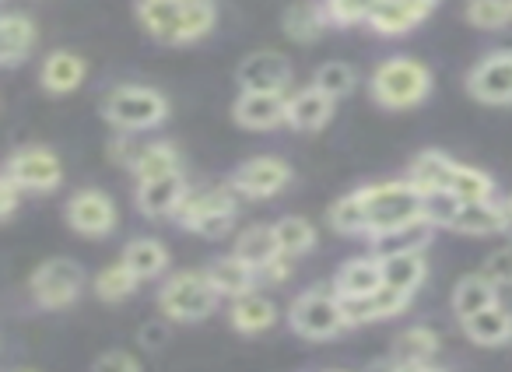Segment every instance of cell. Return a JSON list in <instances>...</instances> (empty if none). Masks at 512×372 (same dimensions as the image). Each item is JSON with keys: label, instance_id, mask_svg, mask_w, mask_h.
Segmentation results:
<instances>
[{"label": "cell", "instance_id": "6da1fadb", "mask_svg": "<svg viewBox=\"0 0 512 372\" xmlns=\"http://www.w3.org/2000/svg\"><path fill=\"white\" fill-rule=\"evenodd\" d=\"M134 11L141 29L165 46L200 43L218 22L214 0H137Z\"/></svg>", "mask_w": 512, "mask_h": 372}, {"label": "cell", "instance_id": "7a4b0ae2", "mask_svg": "<svg viewBox=\"0 0 512 372\" xmlns=\"http://www.w3.org/2000/svg\"><path fill=\"white\" fill-rule=\"evenodd\" d=\"M365 215H369V236L386 239L407 225L425 222V194L411 179H390V183L362 186Z\"/></svg>", "mask_w": 512, "mask_h": 372}, {"label": "cell", "instance_id": "3957f363", "mask_svg": "<svg viewBox=\"0 0 512 372\" xmlns=\"http://www.w3.org/2000/svg\"><path fill=\"white\" fill-rule=\"evenodd\" d=\"M432 92V71L414 57H390L372 71L369 95L383 109H414Z\"/></svg>", "mask_w": 512, "mask_h": 372}, {"label": "cell", "instance_id": "277c9868", "mask_svg": "<svg viewBox=\"0 0 512 372\" xmlns=\"http://www.w3.org/2000/svg\"><path fill=\"white\" fill-rule=\"evenodd\" d=\"M218 288L207 271H176L158 292V309L172 323H197L218 309Z\"/></svg>", "mask_w": 512, "mask_h": 372}, {"label": "cell", "instance_id": "5b68a950", "mask_svg": "<svg viewBox=\"0 0 512 372\" xmlns=\"http://www.w3.org/2000/svg\"><path fill=\"white\" fill-rule=\"evenodd\" d=\"M102 116L109 127L120 134H137V130H151L169 116V102L158 88L148 85H120L106 95L102 102Z\"/></svg>", "mask_w": 512, "mask_h": 372}, {"label": "cell", "instance_id": "8992f818", "mask_svg": "<svg viewBox=\"0 0 512 372\" xmlns=\"http://www.w3.org/2000/svg\"><path fill=\"white\" fill-rule=\"evenodd\" d=\"M235 197L239 194H235L232 186H207V190H197V194L190 190L176 211V225L186 232H197L204 239H221L235 225V215H239Z\"/></svg>", "mask_w": 512, "mask_h": 372}, {"label": "cell", "instance_id": "52a82bcc", "mask_svg": "<svg viewBox=\"0 0 512 372\" xmlns=\"http://www.w3.org/2000/svg\"><path fill=\"white\" fill-rule=\"evenodd\" d=\"M288 327L299 337H306V341H330V337H337L341 330H348L341 295L323 292V288L302 292L292 302V309H288Z\"/></svg>", "mask_w": 512, "mask_h": 372}, {"label": "cell", "instance_id": "ba28073f", "mask_svg": "<svg viewBox=\"0 0 512 372\" xmlns=\"http://www.w3.org/2000/svg\"><path fill=\"white\" fill-rule=\"evenodd\" d=\"M81 288H85V271L78 260L71 257H53L32 271L29 292L39 309H67L78 302Z\"/></svg>", "mask_w": 512, "mask_h": 372}, {"label": "cell", "instance_id": "9c48e42d", "mask_svg": "<svg viewBox=\"0 0 512 372\" xmlns=\"http://www.w3.org/2000/svg\"><path fill=\"white\" fill-rule=\"evenodd\" d=\"M288 183H292V165L274 155L246 158V162L232 172V179H228V186H232L235 194L249 197V201H271Z\"/></svg>", "mask_w": 512, "mask_h": 372}, {"label": "cell", "instance_id": "30bf717a", "mask_svg": "<svg viewBox=\"0 0 512 372\" xmlns=\"http://www.w3.org/2000/svg\"><path fill=\"white\" fill-rule=\"evenodd\" d=\"M8 172L25 194H53L64 179V169H60L57 151L43 148V144H29V148H18L15 155L8 158Z\"/></svg>", "mask_w": 512, "mask_h": 372}, {"label": "cell", "instance_id": "8fae6325", "mask_svg": "<svg viewBox=\"0 0 512 372\" xmlns=\"http://www.w3.org/2000/svg\"><path fill=\"white\" fill-rule=\"evenodd\" d=\"M64 218L78 236L88 239H106L116 229V222H120L113 197L95 190V186H85V190L71 194V201L64 204Z\"/></svg>", "mask_w": 512, "mask_h": 372}, {"label": "cell", "instance_id": "7c38bea8", "mask_svg": "<svg viewBox=\"0 0 512 372\" xmlns=\"http://www.w3.org/2000/svg\"><path fill=\"white\" fill-rule=\"evenodd\" d=\"M467 92L484 106H512V50H495L467 71Z\"/></svg>", "mask_w": 512, "mask_h": 372}, {"label": "cell", "instance_id": "4fadbf2b", "mask_svg": "<svg viewBox=\"0 0 512 372\" xmlns=\"http://www.w3.org/2000/svg\"><path fill=\"white\" fill-rule=\"evenodd\" d=\"M242 92H285L292 85V64L274 50L249 53L235 71Z\"/></svg>", "mask_w": 512, "mask_h": 372}, {"label": "cell", "instance_id": "5bb4252c", "mask_svg": "<svg viewBox=\"0 0 512 372\" xmlns=\"http://www.w3.org/2000/svg\"><path fill=\"white\" fill-rule=\"evenodd\" d=\"M186 194H190L186 176L183 172H172V176H158V179L137 183L134 204L144 218L158 222V218H176V211H179V204L186 201Z\"/></svg>", "mask_w": 512, "mask_h": 372}, {"label": "cell", "instance_id": "9a60e30c", "mask_svg": "<svg viewBox=\"0 0 512 372\" xmlns=\"http://www.w3.org/2000/svg\"><path fill=\"white\" fill-rule=\"evenodd\" d=\"M232 120L242 130H274L288 123V95L285 92H239L232 106Z\"/></svg>", "mask_w": 512, "mask_h": 372}, {"label": "cell", "instance_id": "2e32d148", "mask_svg": "<svg viewBox=\"0 0 512 372\" xmlns=\"http://www.w3.org/2000/svg\"><path fill=\"white\" fill-rule=\"evenodd\" d=\"M435 8H439V0H379L369 18V29L379 36H404V32L418 29Z\"/></svg>", "mask_w": 512, "mask_h": 372}, {"label": "cell", "instance_id": "e0dca14e", "mask_svg": "<svg viewBox=\"0 0 512 372\" xmlns=\"http://www.w3.org/2000/svg\"><path fill=\"white\" fill-rule=\"evenodd\" d=\"M341 306H344V316H348V327H362V323H376V320H386V316L404 313V309L411 306V295L383 285L369 295H351V299L341 295Z\"/></svg>", "mask_w": 512, "mask_h": 372}, {"label": "cell", "instance_id": "ac0fdd59", "mask_svg": "<svg viewBox=\"0 0 512 372\" xmlns=\"http://www.w3.org/2000/svg\"><path fill=\"white\" fill-rule=\"evenodd\" d=\"M334 116V99L323 95L316 85L299 88L295 95H288V127L299 134H316L323 130Z\"/></svg>", "mask_w": 512, "mask_h": 372}, {"label": "cell", "instance_id": "d6986e66", "mask_svg": "<svg viewBox=\"0 0 512 372\" xmlns=\"http://www.w3.org/2000/svg\"><path fill=\"white\" fill-rule=\"evenodd\" d=\"M228 320H232L235 334L242 337H260L278 323V306H274L267 295L260 292H249L232 299V309H228Z\"/></svg>", "mask_w": 512, "mask_h": 372}, {"label": "cell", "instance_id": "ffe728a7", "mask_svg": "<svg viewBox=\"0 0 512 372\" xmlns=\"http://www.w3.org/2000/svg\"><path fill=\"white\" fill-rule=\"evenodd\" d=\"M379 271H383V285L397 288V292L414 295L428 274V264L421 250H393L379 253Z\"/></svg>", "mask_w": 512, "mask_h": 372}, {"label": "cell", "instance_id": "44dd1931", "mask_svg": "<svg viewBox=\"0 0 512 372\" xmlns=\"http://www.w3.org/2000/svg\"><path fill=\"white\" fill-rule=\"evenodd\" d=\"M85 60L71 50H53L50 57L43 60L39 67V85L46 88L50 95H71L74 88H81L85 81Z\"/></svg>", "mask_w": 512, "mask_h": 372}, {"label": "cell", "instance_id": "7402d4cb", "mask_svg": "<svg viewBox=\"0 0 512 372\" xmlns=\"http://www.w3.org/2000/svg\"><path fill=\"white\" fill-rule=\"evenodd\" d=\"M207 278L214 281L221 299H239V295L256 292V281H260V271L249 267L242 257H218L207 264Z\"/></svg>", "mask_w": 512, "mask_h": 372}, {"label": "cell", "instance_id": "603a6c76", "mask_svg": "<svg viewBox=\"0 0 512 372\" xmlns=\"http://www.w3.org/2000/svg\"><path fill=\"white\" fill-rule=\"evenodd\" d=\"M36 50V25L32 18L8 11L0 18V64L18 67L22 60H29V53Z\"/></svg>", "mask_w": 512, "mask_h": 372}, {"label": "cell", "instance_id": "cb8c5ba5", "mask_svg": "<svg viewBox=\"0 0 512 372\" xmlns=\"http://www.w3.org/2000/svg\"><path fill=\"white\" fill-rule=\"evenodd\" d=\"M463 334H467V341L481 344V348H498V344L512 341V313L502 302H495V306L463 320Z\"/></svg>", "mask_w": 512, "mask_h": 372}, {"label": "cell", "instance_id": "d4e9b609", "mask_svg": "<svg viewBox=\"0 0 512 372\" xmlns=\"http://www.w3.org/2000/svg\"><path fill=\"white\" fill-rule=\"evenodd\" d=\"M456 165H460V162H453L446 151L428 148V151H421V155H414L411 169H407V179L418 186L421 194H432V190H449Z\"/></svg>", "mask_w": 512, "mask_h": 372}, {"label": "cell", "instance_id": "484cf974", "mask_svg": "<svg viewBox=\"0 0 512 372\" xmlns=\"http://www.w3.org/2000/svg\"><path fill=\"white\" fill-rule=\"evenodd\" d=\"M235 257H242L256 271H264L271 260H278L281 243L274 225H249V229H242L239 239H235Z\"/></svg>", "mask_w": 512, "mask_h": 372}, {"label": "cell", "instance_id": "4316f807", "mask_svg": "<svg viewBox=\"0 0 512 372\" xmlns=\"http://www.w3.org/2000/svg\"><path fill=\"white\" fill-rule=\"evenodd\" d=\"M281 25H285V36L295 39V43H313V39H320L323 32L330 29V15L323 4L299 0V4H292V8L285 11Z\"/></svg>", "mask_w": 512, "mask_h": 372}, {"label": "cell", "instance_id": "83f0119b", "mask_svg": "<svg viewBox=\"0 0 512 372\" xmlns=\"http://www.w3.org/2000/svg\"><path fill=\"white\" fill-rule=\"evenodd\" d=\"M498 302V285L495 281H488L484 274H467V278L456 281L453 288V313L456 320H470L474 313H481V309L495 306Z\"/></svg>", "mask_w": 512, "mask_h": 372}, {"label": "cell", "instance_id": "f1b7e54d", "mask_svg": "<svg viewBox=\"0 0 512 372\" xmlns=\"http://www.w3.org/2000/svg\"><path fill=\"white\" fill-rule=\"evenodd\" d=\"M383 288V271H379V257H355L337 271L334 292L351 299V295H369Z\"/></svg>", "mask_w": 512, "mask_h": 372}, {"label": "cell", "instance_id": "f546056e", "mask_svg": "<svg viewBox=\"0 0 512 372\" xmlns=\"http://www.w3.org/2000/svg\"><path fill=\"white\" fill-rule=\"evenodd\" d=\"M137 183L144 179H158V176H172V172H183V158H179V148L169 141H151L141 148V155L130 165Z\"/></svg>", "mask_w": 512, "mask_h": 372}, {"label": "cell", "instance_id": "4dcf8cb0", "mask_svg": "<svg viewBox=\"0 0 512 372\" xmlns=\"http://www.w3.org/2000/svg\"><path fill=\"white\" fill-rule=\"evenodd\" d=\"M442 348V337L432 327H407L393 337V362L414 365V362H432Z\"/></svg>", "mask_w": 512, "mask_h": 372}, {"label": "cell", "instance_id": "1f68e13d", "mask_svg": "<svg viewBox=\"0 0 512 372\" xmlns=\"http://www.w3.org/2000/svg\"><path fill=\"white\" fill-rule=\"evenodd\" d=\"M123 264L141 281H155V278H162L165 267H169V250H165L158 239H134V243H127V250H123Z\"/></svg>", "mask_w": 512, "mask_h": 372}, {"label": "cell", "instance_id": "d6a6232c", "mask_svg": "<svg viewBox=\"0 0 512 372\" xmlns=\"http://www.w3.org/2000/svg\"><path fill=\"white\" fill-rule=\"evenodd\" d=\"M449 232H460V236H495V232H502V208L495 201L463 204Z\"/></svg>", "mask_w": 512, "mask_h": 372}, {"label": "cell", "instance_id": "836d02e7", "mask_svg": "<svg viewBox=\"0 0 512 372\" xmlns=\"http://www.w3.org/2000/svg\"><path fill=\"white\" fill-rule=\"evenodd\" d=\"M330 225L341 236H369V215H365L362 190L344 194L337 204H330Z\"/></svg>", "mask_w": 512, "mask_h": 372}, {"label": "cell", "instance_id": "e575fe53", "mask_svg": "<svg viewBox=\"0 0 512 372\" xmlns=\"http://www.w3.org/2000/svg\"><path fill=\"white\" fill-rule=\"evenodd\" d=\"M137 285H141V278H137V274L130 271L127 264H123V260H120V264L102 267V271L95 274V281H92L95 295H99L102 302H123V299H130Z\"/></svg>", "mask_w": 512, "mask_h": 372}, {"label": "cell", "instance_id": "d590c367", "mask_svg": "<svg viewBox=\"0 0 512 372\" xmlns=\"http://www.w3.org/2000/svg\"><path fill=\"white\" fill-rule=\"evenodd\" d=\"M449 194L460 197L463 204L491 201V197H495V179H491L488 172L474 169V165H456L453 183H449Z\"/></svg>", "mask_w": 512, "mask_h": 372}, {"label": "cell", "instance_id": "8d00e7d4", "mask_svg": "<svg viewBox=\"0 0 512 372\" xmlns=\"http://www.w3.org/2000/svg\"><path fill=\"white\" fill-rule=\"evenodd\" d=\"M313 85L320 88L323 95H330L334 102H341L358 88V71L351 64H341V60H327L323 67H316Z\"/></svg>", "mask_w": 512, "mask_h": 372}, {"label": "cell", "instance_id": "74e56055", "mask_svg": "<svg viewBox=\"0 0 512 372\" xmlns=\"http://www.w3.org/2000/svg\"><path fill=\"white\" fill-rule=\"evenodd\" d=\"M274 232H278V243H281V253L285 257H302L316 246V229L299 215H288L281 222H274Z\"/></svg>", "mask_w": 512, "mask_h": 372}, {"label": "cell", "instance_id": "f35d334b", "mask_svg": "<svg viewBox=\"0 0 512 372\" xmlns=\"http://www.w3.org/2000/svg\"><path fill=\"white\" fill-rule=\"evenodd\" d=\"M463 15H467V22L474 25V29H484V32H498L512 22L509 0H467Z\"/></svg>", "mask_w": 512, "mask_h": 372}, {"label": "cell", "instance_id": "ab89813d", "mask_svg": "<svg viewBox=\"0 0 512 372\" xmlns=\"http://www.w3.org/2000/svg\"><path fill=\"white\" fill-rule=\"evenodd\" d=\"M376 4L379 0H323L330 25H337V29H351V25H362V22L369 25Z\"/></svg>", "mask_w": 512, "mask_h": 372}, {"label": "cell", "instance_id": "60d3db41", "mask_svg": "<svg viewBox=\"0 0 512 372\" xmlns=\"http://www.w3.org/2000/svg\"><path fill=\"white\" fill-rule=\"evenodd\" d=\"M460 208H463V201L449 194V190H432V194H425V222L432 225V229H453Z\"/></svg>", "mask_w": 512, "mask_h": 372}, {"label": "cell", "instance_id": "b9f144b4", "mask_svg": "<svg viewBox=\"0 0 512 372\" xmlns=\"http://www.w3.org/2000/svg\"><path fill=\"white\" fill-rule=\"evenodd\" d=\"M481 274L488 281H495L498 288H512V243L509 246H498L495 253H488Z\"/></svg>", "mask_w": 512, "mask_h": 372}, {"label": "cell", "instance_id": "7bdbcfd3", "mask_svg": "<svg viewBox=\"0 0 512 372\" xmlns=\"http://www.w3.org/2000/svg\"><path fill=\"white\" fill-rule=\"evenodd\" d=\"M92 372H144V369L130 351L116 348V351H102V355L92 362Z\"/></svg>", "mask_w": 512, "mask_h": 372}, {"label": "cell", "instance_id": "ee69618b", "mask_svg": "<svg viewBox=\"0 0 512 372\" xmlns=\"http://www.w3.org/2000/svg\"><path fill=\"white\" fill-rule=\"evenodd\" d=\"M22 194H25L22 186H18L15 179L4 172V179H0V218H4V222H11V218H15L18 204H22Z\"/></svg>", "mask_w": 512, "mask_h": 372}, {"label": "cell", "instance_id": "f6af8a7d", "mask_svg": "<svg viewBox=\"0 0 512 372\" xmlns=\"http://www.w3.org/2000/svg\"><path fill=\"white\" fill-rule=\"evenodd\" d=\"M137 341H141V348H148V351L165 348V344H169V327H165V323H148V327H141Z\"/></svg>", "mask_w": 512, "mask_h": 372}, {"label": "cell", "instance_id": "bcb514c9", "mask_svg": "<svg viewBox=\"0 0 512 372\" xmlns=\"http://www.w3.org/2000/svg\"><path fill=\"white\" fill-rule=\"evenodd\" d=\"M260 278H267L271 285H285V281L292 278V257H285V253H281L278 260H271V264L260 271Z\"/></svg>", "mask_w": 512, "mask_h": 372}, {"label": "cell", "instance_id": "7dc6e473", "mask_svg": "<svg viewBox=\"0 0 512 372\" xmlns=\"http://www.w3.org/2000/svg\"><path fill=\"white\" fill-rule=\"evenodd\" d=\"M109 155H113L120 165H134V158L141 155V148H137V144L130 141V134H120L113 144H109Z\"/></svg>", "mask_w": 512, "mask_h": 372}, {"label": "cell", "instance_id": "c3c4849f", "mask_svg": "<svg viewBox=\"0 0 512 372\" xmlns=\"http://www.w3.org/2000/svg\"><path fill=\"white\" fill-rule=\"evenodd\" d=\"M498 208H502V232L505 236H512V197L498 201Z\"/></svg>", "mask_w": 512, "mask_h": 372}, {"label": "cell", "instance_id": "681fc988", "mask_svg": "<svg viewBox=\"0 0 512 372\" xmlns=\"http://www.w3.org/2000/svg\"><path fill=\"white\" fill-rule=\"evenodd\" d=\"M393 372H439V369H435V365L432 362H414V365H393Z\"/></svg>", "mask_w": 512, "mask_h": 372}, {"label": "cell", "instance_id": "f907efd6", "mask_svg": "<svg viewBox=\"0 0 512 372\" xmlns=\"http://www.w3.org/2000/svg\"><path fill=\"white\" fill-rule=\"evenodd\" d=\"M15 372H36V369H15Z\"/></svg>", "mask_w": 512, "mask_h": 372}, {"label": "cell", "instance_id": "816d5d0a", "mask_svg": "<svg viewBox=\"0 0 512 372\" xmlns=\"http://www.w3.org/2000/svg\"><path fill=\"white\" fill-rule=\"evenodd\" d=\"M509 11H512V0H509Z\"/></svg>", "mask_w": 512, "mask_h": 372}, {"label": "cell", "instance_id": "f5cc1de1", "mask_svg": "<svg viewBox=\"0 0 512 372\" xmlns=\"http://www.w3.org/2000/svg\"><path fill=\"white\" fill-rule=\"evenodd\" d=\"M505 50H512V46H505Z\"/></svg>", "mask_w": 512, "mask_h": 372}]
</instances>
